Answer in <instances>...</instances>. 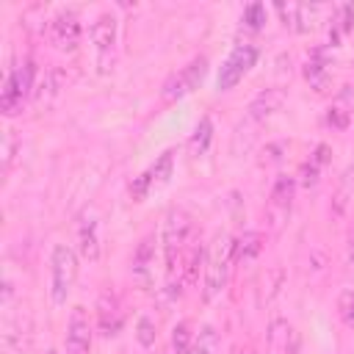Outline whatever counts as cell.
<instances>
[{
  "label": "cell",
  "mask_w": 354,
  "mask_h": 354,
  "mask_svg": "<svg viewBox=\"0 0 354 354\" xmlns=\"http://www.w3.org/2000/svg\"><path fill=\"white\" fill-rule=\"evenodd\" d=\"M207 77V55H194L185 66H180L160 88V97L166 102H177L183 97H188L191 91H196L202 86V80Z\"/></svg>",
  "instance_id": "5"
},
{
  "label": "cell",
  "mask_w": 354,
  "mask_h": 354,
  "mask_svg": "<svg viewBox=\"0 0 354 354\" xmlns=\"http://www.w3.org/2000/svg\"><path fill=\"white\" fill-rule=\"evenodd\" d=\"M77 252L88 263L100 260V224L94 213H83L77 221Z\"/></svg>",
  "instance_id": "13"
},
{
  "label": "cell",
  "mask_w": 354,
  "mask_h": 354,
  "mask_svg": "<svg viewBox=\"0 0 354 354\" xmlns=\"http://www.w3.org/2000/svg\"><path fill=\"white\" fill-rule=\"evenodd\" d=\"M91 321L86 307H72L69 321H66V337H64V354H88L91 351Z\"/></svg>",
  "instance_id": "9"
},
{
  "label": "cell",
  "mask_w": 354,
  "mask_h": 354,
  "mask_svg": "<svg viewBox=\"0 0 354 354\" xmlns=\"http://www.w3.org/2000/svg\"><path fill=\"white\" fill-rule=\"evenodd\" d=\"M191 343H194L191 326H188V321H180V324L171 329V348H174V354H188Z\"/></svg>",
  "instance_id": "28"
},
{
  "label": "cell",
  "mask_w": 354,
  "mask_h": 354,
  "mask_svg": "<svg viewBox=\"0 0 354 354\" xmlns=\"http://www.w3.org/2000/svg\"><path fill=\"white\" fill-rule=\"evenodd\" d=\"M36 91V64L33 58H25L19 66H14L8 75H6V83H3V91H0V111L3 116H17L25 105V100Z\"/></svg>",
  "instance_id": "4"
},
{
  "label": "cell",
  "mask_w": 354,
  "mask_h": 354,
  "mask_svg": "<svg viewBox=\"0 0 354 354\" xmlns=\"http://www.w3.org/2000/svg\"><path fill=\"white\" fill-rule=\"evenodd\" d=\"M277 14L282 17L285 28H290L296 33H307V30L315 28L318 6H310V3H277Z\"/></svg>",
  "instance_id": "12"
},
{
  "label": "cell",
  "mask_w": 354,
  "mask_h": 354,
  "mask_svg": "<svg viewBox=\"0 0 354 354\" xmlns=\"http://www.w3.org/2000/svg\"><path fill=\"white\" fill-rule=\"evenodd\" d=\"M257 55H260L257 44H252V41H241V44H235V47L230 50V55L224 58L221 69H218V77H216L218 91H230V88H235V86L243 80V75L257 64Z\"/></svg>",
  "instance_id": "6"
},
{
  "label": "cell",
  "mask_w": 354,
  "mask_h": 354,
  "mask_svg": "<svg viewBox=\"0 0 354 354\" xmlns=\"http://www.w3.org/2000/svg\"><path fill=\"white\" fill-rule=\"evenodd\" d=\"M235 266L232 257V238L227 232H218L210 243H207V260H205V285H202V301L210 304L213 299L221 296V290L227 288L230 271Z\"/></svg>",
  "instance_id": "1"
},
{
  "label": "cell",
  "mask_w": 354,
  "mask_h": 354,
  "mask_svg": "<svg viewBox=\"0 0 354 354\" xmlns=\"http://www.w3.org/2000/svg\"><path fill=\"white\" fill-rule=\"evenodd\" d=\"M346 257H348V266L354 268V224L348 227V235H346Z\"/></svg>",
  "instance_id": "31"
},
{
  "label": "cell",
  "mask_w": 354,
  "mask_h": 354,
  "mask_svg": "<svg viewBox=\"0 0 354 354\" xmlns=\"http://www.w3.org/2000/svg\"><path fill=\"white\" fill-rule=\"evenodd\" d=\"M304 77L313 83L315 91H326V86H329V64L324 58V50H315L310 55V61L304 66Z\"/></svg>",
  "instance_id": "20"
},
{
  "label": "cell",
  "mask_w": 354,
  "mask_h": 354,
  "mask_svg": "<svg viewBox=\"0 0 354 354\" xmlns=\"http://www.w3.org/2000/svg\"><path fill=\"white\" fill-rule=\"evenodd\" d=\"M124 324V313H122V301L113 290H102L100 299H97V326L105 337H113L119 335Z\"/></svg>",
  "instance_id": "11"
},
{
  "label": "cell",
  "mask_w": 354,
  "mask_h": 354,
  "mask_svg": "<svg viewBox=\"0 0 354 354\" xmlns=\"http://www.w3.org/2000/svg\"><path fill=\"white\" fill-rule=\"evenodd\" d=\"M337 315L343 318L346 326L354 329V290H343L337 296Z\"/></svg>",
  "instance_id": "30"
},
{
  "label": "cell",
  "mask_w": 354,
  "mask_h": 354,
  "mask_svg": "<svg viewBox=\"0 0 354 354\" xmlns=\"http://www.w3.org/2000/svg\"><path fill=\"white\" fill-rule=\"evenodd\" d=\"M47 354H58V351H47Z\"/></svg>",
  "instance_id": "32"
},
{
  "label": "cell",
  "mask_w": 354,
  "mask_h": 354,
  "mask_svg": "<svg viewBox=\"0 0 354 354\" xmlns=\"http://www.w3.org/2000/svg\"><path fill=\"white\" fill-rule=\"evenodd\" d=\"M77 279V252L69 243H55L50 254V301L55 307L66 304Z\"/></svg>",
  "instance_id": "3"
},
{
  "label": "cell",
  "mask_w": 354,
  "mask_h": 354,
  "mask_svg": "<svg viewBox=\"0 0 354 354\" xmlns=\"http://www.w3.org/2000/svg\"><path fill=\"white\" fill-rule=\"evenodd\" d=\"M210 141H213V119H210V116H202V119L196 122L191 138H188V149H191V155H194V158L205 155V152L210 149Z\"/></svg>",
  "instance_id": "23"
},
{
  "label": "cell",
  "mask_w": 354,
  "mask_h": 354,
  "mask_svg": "<svg viewBox=\"0 0 354 354\" xmlns=\"http://www.w3.org/2000/svg\"><path fill=\"white\" fill-rule=\"evenodd\" d=\"M194 235V221L188 216V210L183 207H171L163 218V230H160V241H163V257H166V277L169 282L174 279V271H180V254L185 249V243Z\"/></svg>",
  "instance_id": "2"
},
{
  "label": "cell",
  "mask_w": 354,
  "mask_h": 354,
  "mask_svg": "<svg viewBox=\"0 0 354 354\" xmlns=\"http://www.w3.org/2000/svg\"><path fill=\"white\" fill-rule=\"evenodd\" d=\"M260 249H263V232H257V230H249V232H243V235H238L232 241V257H235V263L257 257Z\"/></svg>",
  "instance_id": "21"
},
{
  "label": "cell",
  "mask_w": 354,
  "mask_h": 354,
  "mask_svg": "<svg viewBox=\"0 0 354 354\" xmlns=\"http://www.w3.org/2000/svg\"><path fill=\"white\" fill-rule=\"evenodd\" d=\"M285 102V91L279 86H271V88H263L260 94H254V100L249 102L246 108V116L252 122H266L268 116H274Z\"/></svg>",
  "instance_id": "14"
},
{
  "label": "cell",
  "mask_w": 354,
  "mask_h": 354,
  "mask_svg": "<svg viewBox=\"0 0 354 354\" xmlns=\"http://www.w3.org/2000/svg\"><path fill=\"white\" fill-rule=\"evenodd\" d=\"M91 44L97 47V53H111L113 44H116V17L111 11L100 14L94 22H91Z\"/></svg>",
  "instance_id": "16"
},
{
  "label": "cell",
  "mask_w": 354,
  "mask_h": 354,
  "mask_svg": "<svg viewBox=\"0 0 354 354\" xmlns=\"http://www.w3.org/2000/svg\"><path fill=\"white\" fill-rule=\"evenodd\" d=\"M171 169H174V149H166L147 171H141V174L130 183V196H133V202H144L152 191H160V188L171 180Z\"/></svg>",
  "instance_id": "7"
},
{
  "label": "cell",
  "mask_w": 354,
  "mask_h": 354,
  "mask_svg": "<svg viewBox=\"0 0 354 354\" xmlns=\"http://www.w3.org/2000/svg\"><path fill=\"white\" fill-rule=\"evenodd\" d=\"M152 268H155V235H144L133 252V279L147 288L152 279Z\"/></svg>",
  "instance_id": "15"
},
{
  "label": "cell",
  "mask_w": 354,
  "mask_h": 354,
  "mask_svg": "<svg viewBox=\"0 0 354 354\" xmlns=\"http://www.w3.org/2000/svg\"><path fill=\"white\" fill-rule=\"evenodd\" d=\"M326 160H329V147L326 144H318L315 152L310 155V160H304V166L299 171V180H301L304 188L318 185V177H321V169L326 166Z\"/></svg>",
  "instance_id": "19"
},
{
  "label": "cell",
  "mask_w": 354,
  "mask_h": 354,
  "mask_svg": "<svg viewBox=\"0 0 354 354\" xmlns=\"http://www.w3.org/2000/svg\"><path fill=\"white\" fill-rule=\"evenodd\" d=\"M216 351H218V332H216V326L202 324L199 332L194 335L188 354H216Z\"/></svg>",
  "instance_id": "25"
},
{
  "label": "cell",
  "mask_w": 354,
  "mask_h": 354,
  "mask_svg": "<svg viewBox=\"0 0 354 354\" xmlns=\"http://www.w3.org/2000/svg\"><path fill=\"white\" fill-rule=\"evenodd\" d=\"M351 199H354V166H348V169L337 177V188H335V196H332L335 213H346V207H348Z\"/></svg>",
  "instance_id": "24"
},
{
  "label": "cell",
  "mask_w": 354,
  "mask_h": 354,
  "mask_svg": "<svg viewBox=\"0 0 354 354\" xmlns=\"http://www.w3.org/2000/svg\"><path fill=\"white\" fill-rule=\"evenodd\" d=\"M61 83H64V72L61 69H47L44 72V77L36 83V91H33V97H36V102L39 105H50L53 102V97L61 91Z\"/></svg>",
  "instance_id": "22"
},
{
  "label": "cell",
  "mask_w": 354,
  "mask_h": 354,
  "mask_svg": "<svg viewBox=\"0 0 354 354\" xmlns=\"http://www.w3.org/2000/svg\"><path fill=\"white\" fill-rule=\"evenodd\" d=\"M155 337H158L155 321H152L149 315H141V318L136 321V340H138V346H141V348H152V346H155Z\"/></svg>",
  "instance_id": "27"
},
{
  "label": "cell",
  "mask_w": 354,
  "mask_h": 354,
  "mask_svg": "<svg viewBox=\"0 0 354 354\" xmlns=\"http://www.w3.org/2000/svg\"><path fill=\"white\" fill-rule=\"evenodd\" d=\"M293 348H296L293 326L285 318H274L268 324V351L271 354H293Z\"/></svg>",
  "instance_id": "17"
},
{
  "label": "cell",
  "mask_w": 354,
  "mask_h": 354,
  "mask_svg": "<svg viewBox=\"0 0 354 354\" xmlns=\"http://www.w3.org/2000/svg\"><path fill=\"white\" fill-rule=\"evenodd\" d=\"M180 260H183V266H180L183 282H185V285H194V282L199 279V268H202L205 260H207V249H205L202 243L188 241L185 249H183V254H180Z\"/></svg>",
  "instance_id": "18"
},
{
  "label": "cell",
  "mask_w": 354,
  "mask_h": 354,
  "mask_svg": "<svg viewBox=\"0 0 354 354\" xmlns=\"http://www.w3.org/2000/svg\"><path fill=\"white\" fill-rule=\"evenodd\" d=\"M241 22H243V28H249V30H260V28L266 25V6H263V3H249V6L243 8V14H241Z\"/></svg>",
  "instance_id": "29"
},
{
  "label": "cell",
  "mask_w": 354,
  "mask_h": 354,
  "mask_svg": "<svg viewBox=\"0 0 354 354\" xmlns=\"http://www.w3.org/2000/svg\"><path fill=\"white\" fill-rule=\"evenodd\" d=\"M80 33H83V28H80V17L75 11H58L50 22V39L58 50L72 53L80 44Z\"/></svg>",
  "instance_id": "10"
},
{
  "label": "cell",
  "mask_w": 354,
  "mask_h": 354,
  "mask_svg": "<svg viewBox=\"0 0 354 354\" xmlns=\"http://www.w3.org/2000/svg\"><path fill=\"white\" fill-rule=\"evenodd\" d=\"M293 196H296V180L288 174H279L271 185L268 194V205H266V218L268 227L274 232H279L285 227V221L290 218V207H293Z\"/></svg>",
  "instance_id": "8"
},
{
  "label": "cell",
  "mask_w": 354,
  "mask_h": 354,
  "mask_svg": "<svg viewBox=\"0 0 354 354\" xmlns=\"http://www.w3.org/2000/svg\"><path fill=\"white\" fill-rule=\"evenodd\" d=\"M346 97H348V91H343L340 100L332 102L329 111H326V124H329L332 130H346L348 122H351V105L346 102Z\"/></svg>",
  "instance_id": "26"
}]
</instances>
